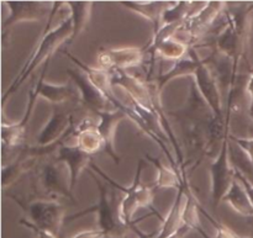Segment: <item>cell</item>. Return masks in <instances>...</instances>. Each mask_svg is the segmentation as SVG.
<instances>
[{
  "label": "cell",
  "instance_id": "obj_1",
  "mask_svg": "<svg viewBox=\"0 0 253 238\" xmlns=\"http://www.w3.org/2000/svg\"><path fill=\"white\" fill-rule=\"evenodd\" d=\"M64 5L63 2L54 1L53 7H52V11L49 14L48 21H47L46 27H44L43 35H42L41 40L37 43V46L35 47L34 52L30 56V58L27 59L26 63L24 64V67L21 68L20 73L17 74L16 78L14 79L10 86L7 88V90L5 91L4 95H2V105H5L7 99L27 80L30 76L39 68V66H41L43 62H49L47 61L48 58H51L52 54L57 51V49L61 47V44H63L64 42L68 41L72 36V32H73V20H72L71 14L61 22V25H58L57 27L52 29L51 25L53 22V17L56 16L57 11L59 10V7H62Z\"/></svg>",
  "mask_w": 253,
  "mask_h": 238
},
{
  "label": "cell",
  "instance_id": "obj_2",
  "mask_svg": "<svg viewBox=\"0 0 253 238\" xmlns=\"http://www.w3.org/2000/svg\"><path fill=\"white\" fill-rule=\"evenodd\" d=\"M91 169L95 170L96 174L103 177L106 182L110 185H113L115 189L123 190L124 192V198L120 202V216L123 220L124 224L128 227H132L133 225H136L138 222V220L133 221L132 217L135 215V212L137 211L140 207H148L153 211L152 202L153 198H155V193H153V188H148L146 185H143L141 183V175H142L143 167H145V159H140L137 163V169H136L135 178H133V182L131 184V187L124 188L121 185H119L118 183L114 182L113 179L108 177L103 170L99 167H96L95 164L90 165Z\"/></svg>",
  "mask_w": 253,
  "mask_h": 238
},
{
  "label": "cell",
  "instance_id": "obj_3",
  "mask_svg": "<svg viewBox=\"0 0 253 238\" xmlns=\"http://www.w3.org/2000/svg\"><path fill=\"white\" fill-rule=\"evenodd\" d=\"M89 173L93 177V179L95 180V184L99 189L98 202L93 205V206L83 210V211L71 215L68 220L72 221V220L78 219V217L84 216L86 214H95L98 229L105 234L106 238H126V232L131 227L126 226L123 222V220H121L120 205L116 206L114 204V195L113 198H110L108 188L101 184V182H99L100 179L95 177L93 170L89 169Z\"/></svg>",
  "mask_w": 253,
  "mask_h": 238
},
{
  "label": "cell",
  "instance_id": "obj_4",
  "mask_svg": "<svg viewBox=\"0 0 253 238\" xmlns=\"http://www.w3.org/2000/svg\"><path fill=\"white\" fill-rule=\"evenodd\" d=\"M193 77H194V84L197 86L198 91H199V94L204 99V101L211 110L212 115H214L215 128H216L217 133L221 135V133H224L222 127L227 125V122H225V121L229 120H225V113L224 108H222V95L219 85V77L212 72V69L208 64V61H203L202 58L198 63V67ZM224 135L226 136V133H224Z\"/></svg>",
  "mask_w": 253,
  "mask_h": 238
},
{
  "label": "cell",
  "instance_id": "obj_5",
  "mask_svg": "<svg viewBox=\"0 0 253 238\" xmlns=\"http://www.w3.org/2000/svg\"><path fill=\"white\" fill-rule=\"evenodd\" d=\"M11 198L25 210L27 221L58 236L62 225L66 220V210L58 200L39 198V199L30 200L27 204H25L12 195Z\"/></svg>",
  "mask_w": 253,
  "mask_h": 238
},
{
  "label": "cell",
  "instance_id": "obj_6",
  "mask_svg": "<svg viewBox=\"0 0 253 238\" xmlns=\"http://www.w3.org/2000/svg\"><path fill=\"white\" fill-rule=\"evenodd\" d=\"M78 104L53 106V114L36 137V146L41 148L51 147L64 142L68 135L76 132L74 114Z\"/></svg>",
  "mask_w": 253,
  "mask_h": 238
},
{
  "label": "cell",
  "instance_id": "obj_7",
  "mask_svg": "<svg viewBox=\"0 0 253 238\" xmlns=\"http://www.w3.org/2000/svg\"><path fill=\"white\" fill-rule=\"evenodd\" d=\"M36 182L39 183L37 189L42 190L44 198L47 199H56L57 198H66L74 202L73 193L71 190L69 183V173L64 164L52 160L42 164L37 172Z\"/></svg>",
  "mask_w": 253,
  "mask_h": 238
},
{
  "label": "cell",
  "instance_id": "obj_8",
  "mask_svg": "<svg viewBox=\"0 0 253 238\" xmlns=\"http://www.w3.org/2000/svg\"><path fill=\"white\" fill-rule=\"evenodd\" d=\"M210 177H211V200L212 206L216 209L229 193L235 180V169L229 156V135L222 140L221 148L217 157L210 163Z\"/></svg>",
  "mask_w": 253,
  "mask_h": 238
},
{
  "label": "cell",
  "instance_id": "obj_9",
  "mask_svg": "<svg viewBox=\"0 0 253 238\" xmlns=\"http://www.w3.org/2000/svg\"><path fill=\"white\" fill-rule=\"evenodd\" d=\"M66 73L72 79L74 85L78 88L79 94H81V106L93 114L118 110L110 99L100 90H98L81 71L68 68Z\"/></svg>",
  "mask_w": 253,
  "mask_h": 238
},
{
  "label": "cell",
  "instance_id": "obj_10",
  "mask_svg": "<svg viewBox=\"0 0 253 238\" xmlns=\"http://www.w3.org/2000/svg\"><path fill=\"white\" fill-rule=\"evenodd\" d=\"M9 7V15L2 22V40L6 39L7 32L14 25L21 21L42 20L52 11L53 4L46 1H5Z\"/></svg>",
  "mask_w": 253,
  "mask_h": 238
},
{
  "label": "cell",
  "instance_id": "obj_11",
  "mask_svg": "<svg viewBox=\"0 0 253 238\" xmlns=\"http://www.w3.org/2000/svg\"><path fill=\"white\" fill-rule=\"evenodd\" d=\"M47 67H48V62L44 66L39 80L32 86V89L36 91L37 96H41V98L48 100L53 106L68 105V104H81V94H79L78 88L74 84L66 83L58 85V84L47 83L44 80V74H46Z\"/></svg>",
  "mask_w": 253,
  "mask_h": 238
},
{
  "label": "cell",
  "instance_id": "obj_12",
  "mask_svg": "<svg viewBox=\"0 0 253 238\" xmlns=\"http://www.w3.org/2000/svg\"><path fill=\"white\" fill-rule=\"evenodd\" d=\"M147 47H123L103 51L98 56L99 64L106 71H125L131 67L140 66L143 62Z\"/></svg>",
  "mask_w": 253,
  "mask_h": 238
},
{
  "label": "cell",
  "instance_id": "obj_13",
  "mask_svg": "<svg viewBox=\"0 0 253 238\" xmlns=\"http://www.w3.org/2000/svg\"><path fill=\"white\" fill-rule=\"evenodd\" d=\"M37 94L34 89L29 91V99H27V106L25 110L24 118L20 120V122L6 123L5 121L1 122V142H2V152H6V150L12 151L15 148L20 147L24 143L26 137L27 126H29L30 119H31L32 110L35 108V104L37 100Z\"/></svg>",
  "mask_w": 253,
  "mask_h": 238
},
{
  "label": "cell",
  "instance_id": "obj_14",
  "mask_svg": "<svg viewBox=\"0 0 253 238\" xmlns=\"http://www.w3.org/2000/svg\"><path fill=\"white\" fill-rule=\"evenodd\" d=\"M56 152L57 162L64 164L67 167V169H68L71 190L73 193L82 172L84 169H86V168H89V165L93 164L91 163V156L84 152L83 150H81L74 143L73 145H67L66 142L62 143Z\"/></svg>",
  "mask_w": 253,
  "mask_h": 238
},
{
  "label": "cell",
  "instance_id": "obj_15",
  "mask_svg": "<svg viewBox=\"0 0 253 238\" xmlns=\"http://www.w3.org/2000/svg\"><path fill=\"white\" fill-rule=\"evenodd\" d=\"M98 116V121H96V128L100 132L101 137H103L104 143H105V148L104 152L115 162V164L120 163V157L118 156L115 151V135L116 128H118L119 123L121 120H124L126 114L121 110H111V111H103V113L95 114Z\"/></svg>",
  "mask_w": 253,
  "mask_h": 238
},
{
  "label": "cell",
  "instance_id": "obj_16",
  "mask_svg": "<svg viewBox=\"0 0 253 238\" xmlns=\"http://www.w3.org/2000/svg\"><path fill=\"white\" fill-rule=\"evenodd\" d=\"M63 53L66 54L77 67H78L79 71L89 79V81H90L98 90H100L101 93L105 94L111 101V99L115 96L113 81H111V72L106 71V69L101 68V67L88 66V64L82 62L79 58H77L76 56H73L67 48L63 49Z\"/></svg>",
  "mask_w": 253,
  "mask_h": 238
},
{
  "label": "cell",
  "instance_id": "obj_17",
  "mask_svg": "<svg viewBox=\"0 0 253 238\" xmlns=\"http://www.w3.org/2000/svg\"><path fill=\"white\" fill-rule=\"evenodd\" d=\"M252 190L241 178L235 174V180L226 197L224 198V201L241 216L253 217Z\"/></svg>",
  "mask_w": 253,
  "mask_h": 238
},
{
  "label": "cell",
  "instance_id": "obj_18",
  "mask_svg": "<svg viewBox=\"0 0 253 238\" xmlns=\"http://www.w3.org/2000/svg\"><path fill=\"white\" fill-rule=\"evenodd\" d=\"M187 188L188 183H185L178 190L177 197H175V200L173 202L172 207H170L169 212H168L165 219H162V227H161L156 238H169L180 227L184 226V224H183V212H184L185 200H187Z\"/></svg>",
  "mask_w": 253,
  "mask_h": 238
},
{
  "label": "cell",
  "instance_id": "obj_19",
  "mask_svg": "<svg viewBox=\"0 0 253 238\" xmlns=\"http://www.w3.org/2000/svg\"><path fill=\"white\" fill-rule=\"evenodd\" d=\"M200 61V56L198 52L195 51L193 47H190L188 54L183 57L179 61L174 62V66L169 69V71L165 72V73L160 74L155 83L157 84L158 89L162 90L165 88L166 84L169 83L172 79L180 78V77H187V76H194V72L197 69L198 63Z\"/></svg>",
  "mask_w": 253,
  "mask_h": 238
},
{
  "label": "cell",
  "instance_id": "obj_20",
  "mask_svg": "<svg viewBox=\"0 0 253 238\" xmlns=\"http://www.w3.org/2000/svg\"><path fill=\"white\" fill-rule=\"evenodd\" d=\"M174 2L175 1H121L120 4L152 22L153 34H155L160 30L165 11L169 9Z\"/></svg>",
  "mask_w": 253,
  "mask_h": 238
},
{
  "label": "cell",
  "instance_id": "obj_21",
  "mask_svg": "<svg viewBox=\"0 0 253 238\" xmlns=\"http://www.w3.org/2000/svg\"><path fill=\"white\" fill-rule=\"evenodd\" d=\"M36 159L37 157H34L29 152L27 147L22 148L16 158H14L9 164L2 165V188L5 189L6 187H10L11 184H14L19 178H21L24 175V173H26L27 170H30L34 167L35 163H36Z\"/></svg>",
  "mask_w": 253,
  "mask_h": 238
},
{
  "label": "cell",
  "instance_id": "obj_22",
  "mask_svg": "<svg viewBox=\"0 0 253 238\" xmlns=\"http://www.w3.org/2000/svg\"><path fill=\"white\" fill-rule=\"evenodd\" d=\"M74 133H76L74 145L78 146L81 150H83L88 155L93 156L94 153L104 151V148H105L103 137L96 128V122H82L81 126L76 128Z\"/></svg>",
  "mask_w": 253,
  "mask_h": 238
},
{
  "label": "cell",
  "instance_id": "obj_23",
  "mask_svg": "<svg viewBox=\"0 0 253 238\" xmlns=\"http://www.w3.org/2000/svg\"><path fill=\"white\" fill-rule=\"evenodd\" d=\"M190 46L185 43L184 41L175 37H169V39L162 40V41L157 42L155 44H148L147 46V53L150 52L152 57L156 54L162 58L169 59V61H179L183 57L188 54Z\"/></svg>",
  "mask_w": 253,
  "mask_h": 238
},
{
  "label": "cell",
  "instance_id": "obj_24",
  "mask_svg": "<svg viewBox=\"0 0 253 238\" xmlns=\"http://www.w3.org/2000/svg\"><path fill=\"white\" fill-rule=\"evenodd\" d=\"M146 159L152 163L157 172V178H156L153 189H177L179 190L187 180H183L182 175L178 173L173 167H167L163 164L158 158L152 157V156H146Z\"/></svg>",
  "mask_w": 253,
  "mask_h": 238
},
{
  "label": "cell",
  "instance_id": "obj_25",
  "mask_svg": "<svg viewBox=\"0 0 253 238\" xmlns=\"http://www.w3.org/2000/svg\"><path fill=\"white\" fill-rule=\"evenodd\" d=\"M229 156L235 174L253 189V162L249 156L229 138Z\"/></svg>",
  "mask_w": 253,
  "mask_h": 238
},
{
  "label": "cell",
  "instance_id": "obj_26",
  "mask_svg": "<svg viewBox=\"0 0 253 238\" xmlns=\"http://www.w3.org/2000/svg\"><path fill=\"white\" fill-rule=\"evenodd\" d=\"M66 4L71 9V16L73 20V32H72L71 39L67 42V44H71L88 25L89 19H90L91 7L94 4L88 1H69Z\"/></svg>",
  "mask_w": 253,
  "mask_h": 238
},
{
  "label": "cell",
  "instance_id": "obj_27",
  "mask_svg": "<svg viewBox=\"0 0 253 238\" xmlns=\"http://www.w3.org/2000/svg\"><path fill=\"white\" fill-rule=\"evenodd\" d=\"M199 211H200V205L198 204L197 198L194 197V194L190 192L189 187H188L187 200H185L184 212H183V224L189 226L192 230L198 231L199 234H202L204 230H203L202 225H200Z\"/></svg>",
  "mask_w": 253,
  "mask_h": 238
},
{
  "label": "cell",
  "instance_id": "obj_28",
  "mask_svg": "<svg viewBox=\"0 0 253 238\" xmlns=\"http://www.w3.org/2000/svg\"><path fill=\"white\" fill-rule=\"evenodd\" d=\"M200 211L204 214V216L207 217V219H209V221L211 222L212 226H214L215 230H216V235H215L214 237L208 236V235L205 234V231H203L200 235H202L204 238H247V237L239 236L236 232H234L231 229H229L227 226H225L224 224H221V222H219V221H216L215 219H212L209 214H207V212L204 211V209H203V207H200Z\"/></svg>",
  "mask_w": 253,
  "mask_h": 238
},
{
  "label": "cell",
  "instance_id": "obj_29",
  "mask_svg": "<svg viewBox=\"0 0 253 238\" xmlns=\"http://www.w3.org/2000/svg\"><path fill=\"white\" fill-rule=\"evenodd\" d=\"M229 138L232 142L236 143L253 162V137H237V136L230 135L229 133Z\"/></svg>",
  "mask_w": 253,
  "mask_h": 238
},
{
  "label": "cell",
  "instance_id": "obj_30",
  "mask_svg": "<svg viewBox=\"0 0 253 238\" xmlns=\"http://www.w3.org/2000/svg\"><path fill=\"white\" fill-rule=\"evenodd\" d=\"M20 225L25 226V227H26V229L31 230V231L34 232L35 237H36V238H58V236H57V235L52 234V232L47 231V230L40 229V227L35 226V225H32L31 222L27 221L26 219H21V220H20Z\"/></svg>",
  "mask_w": 253,
  "mask_h": 238
},
{
  "label": "cell",
  "instance_id": "obj_31",
  "mask_svg": "<svg viewBox=\"0 0 253 238\" xmlns=\"http://www.w3.org/2000/svg\"><path fill=\"white\" fill-rule=\"evenodd\" d=\"M71 238H106L105 234L103 231H100L99 229L95 230H85V231H82L79 234L74 235Z\"/></svg>",
  "mask_w": 253,
  "mask_h": 238
},
{
  "label": "cell",
  "instance_id": "obj_32",
  "mask_svg": "<svg viewBox=\"0 0 253 238\" xmlns=\"http://www.w3.org/2000/svg\"><path fill=\"white\" fill-rule=\"evenodd\" d=\"M246 93L250 98V108L249 113L251 119H253V71L250 74V78L246 83Z\"/></svg>",
  "mask_w": 253,
  "mask_h": 238
},
{
  "label": "cell",
  "instance_id": "obj_33",
  "mask_svg": "<svg viewBox=\"0 0 253 238\" xmlns=\"http://www.w3.org/2000/svg\"><path fill=\"white\" fill-rule=\"evenodd\" d=\"M190 231H192V229H190L189 226H187V225H184V226L180 227V229L178 230V231L175 232L173 236H170L169 238H184Z\"/></svg>",
  "mask_w": 253,
  "mask_h": 238
},
{
  "label": "cell",
  "instance_id": "obj_34",
  "mask_svg": "<svg viewBox=\"0 0 253 238\" xmlns=\"http://www.w3.org/2000/svg\"><path fill=\"white\" fill-rule=\"evenodd\" d=\"M131 229H132L133 231L136 232V235H137L138 238H156V236H157V234H158L157 231L151 232V234H145V232H142V231H141V230H138L137 227L135 226V225H133V226L131 227ZM126 238H127V237H126Z\"/></svg>",
  "mask_w": 253,
  "mask_h": 238
},
{
  "label": "cell",
  "instance_id": "obj_35",
  "mask_svg": "<svg viewBox=\"0 0 253 238\" xmlns=\"http://www.w3.org/2000/svg\"><path fill=\"white\" fill-rule=\"evenodd\" d=\"M252 120H253V119H252Z\"/></svg>",
  "mask_w": 253,
  "mask_h": 238
}]
</instances>
